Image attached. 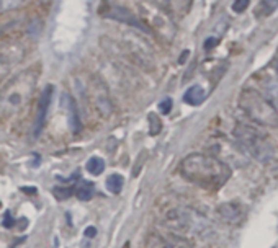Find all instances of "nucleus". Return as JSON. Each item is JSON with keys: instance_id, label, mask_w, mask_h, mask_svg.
Returning a JSON list of instances; mask_svg holds the SVG:
<instances>
[{"instance_id": "obj_1", "label": "nucleus", "mask_w": 278, "mask_h": 248, "mask_svg": "<svg viewBox=\"0 0 278 248\" xmlns=\"http://www.w3.org/2000/svg\"><path fill=\"white\" fill-rule=\"evenodd\" d=\"M183 178L206 190H219L228 183L233 170L221 158L208 153H190L182 160Z\"/></svg>"}, {"instance_id": "obj_2", "label": "nucleus", "mask_w": 278, "mask_h": 248, "mask_svg": "<svg viewBox=\"0 0 278 248\" xmlns=\"http://www.w3.org/2000/svg\"><path fill=\"white\" fill-rule=\"evenodd\" d=\"M239 106L254 124L277 128L278 126V110L275 105L254 88H246L239 95Z\"/></svg>"}, {"instance_id": "obj_3", "label": "nucleus", "mask_w": 278, "mask_h": 248, "mask_svg": "<svg viewBox=\"0 0 278 248\" xmlns=\"http://www.w3.org/2000/svg\"><path fill=\"white\" fill-rule=\"evenodd\" d=\"M144 248H195L192 242L187 238L178 237L175 233L172 235H161V233H150L146 238Z\"/></svg>"}, {"instance_id": "obj_4", "label": "nucleus", "mask_w": 278, "mask_h": 248, "mask_svg": "<svg viewBox=\"0 0 278 248\" xmlns=\"http://www.w3.org/2000/svg\"><path fill=\"white\" fill-rule=\"evenodd\" d=\"M100 13L103 17L111 18V20L126 23V25L139 28V30H146V25H143L141 20H138V18H136L129 10H126L125 7H108L107 10H102Z\"/></svg>"}, {"instance_id": "obj_5", "label": "nucleus", "mask_w": 278, "mask_h": 248, "mask_svg": "<svg viewBox=\"0 0 278 248\" xmlns=\"http://www.w3.org/2000/svg\"><path fill=\"white\" fill-rule=\"evenodd\" d=\"M54 95V88L53 85H46L43 93H41L40 103H38V116H36V126H35V135L40 134V131L43 129L44 121H46V114H48L49 105H51V98Z\"/></svg>"}, {"instance_id": "obj_6", "label": "nucleus", "mask_w": 278, "mask_h": 248, "mask_svg": "<svg viewBox=\"0 0 278 248\" xmlns=\"http://www.w3.org/2000/svg\"><path fill=\"white\" fill-rule=\"evenodd\" d=\"M221 219L228 224H239L244 217V210L237 203H224L218 208Z\"/></svg>"}, {"instance_id": "obj_7", "label": "nucleus", "mask_w": 278, "mask_h": 248, "mask_svg": "<svg viewBox=\"0 0 278 248\" xmlns=\"http://www.w3.org/2000/svg\"><path fill=\"white\" fill-rule=\"evenodd\" d=\"M278 8V0H258L256 10H254V17L257 20H263V18L273 15Z\"/></svg>"}, {"instance_id": "obj_8", "label": "nucleus", "mask_w": 278, "mask_h": 248, "mask_svg": "<svg viewBox=\"0 0 278 248\" xmlns=\"http://www.w3.org/2000/svg\"><path fill=\"white\" fill-rule=\"evenodd\" d=\"M205 98H206L205 88L201 85H193L185 92V95H183V101H185L187 105L198 106V105H201V103L205 101Z\"/></svg>"}, {"instance_id": "obj_9", "label": "nucleus", "mask_w": 278, "mask_h": 248, "mask_svg": "<svg viewBox=\"0 0 278 248\" xmlns=\"http://www.w3.org/2000/svg\"><path fill=\"white\" fill-rule=\"evenodd\" d=\"M64 100L67 101V106H69L70 128H72L74 133H79V129H81V123H79V113H77V108H75V103H74V100L69 95H64Z\"/></svg>"}, {"instance_id": "obj_10", "label": "nucleus", "mask_w": 278, "mask_h": 248, "mask_svg": "<svg viewBox=\"0 0 278 248\" xmlns=\"http://www.w3.org/2000/svg\"><path fill=\"white\" fill-rule=\"evenodd\" d=\"M74 191L81 201H88V199H92V196H93V185L90 181L82 180L81 183L77 185V188H74Z\"/></svg>"}, {"instance_id": "obj_11", "label": "nucleus", "mask_w": 278, "mask_h": 248, "mask_svg": "<svg viewBox=\"0 0 278 248\" xmlns=\"http://www.w3.org/2000/svg\"><path fill=\"white\" fill-rule=\"evenodd\" d=\"M87 170L90 175H102L103 170H105V162H103V158L100 157H92L88 158L87 162Z\"/></svg>"}, {"instance_id": "obj_12", "label": "nucleus", "mask_w": 278, "mask_h": 248, "mask_svg": "<svg viewBox=\"0 0 278 248\" xmlns=\"http://www.w3.org/2000/svg\"><path fill=\"white\" fill-rule=\"evenodd\" d=\"M123 185H125V180H123V176L121 175H110L107 178V188L111 191L113 194H118L121 191V188H123Z\"/></svg>"}, {"instance_id": "obj_13", "label": "nucleus", "mask_w": 278, "mask_h": 248, "mask_svg": "<svg viewBox=\"0 0 278 248\" xmlns=\"http://www.w3.org/2000/svg\"><path fill=\"white\" fill-rule=\"evenodd\" d=\"M149 121H150V129H149L150 135H157L162 129V121L159 119V116L155 113L149 114Z\"/></svg>"}, {"instance_id": "obj_14", "label": "nucleus", "mask_w": 278, "mask_h": 248, "mask_svg": "<svg viewBox=\"0 0 278 248\" xmlns=\"http://www.w3.org/2000/svg\"><path fill=\"white\" fill-rule=\"evenodd\" d=\"M53 194H54L59 201L67 199V198H70V196L74 194V188H72V186H69V188H54V190H53Z\"/></svg>"}, {"instance_id": "obj_15", "label": "nucleus", "mask_w": 278, "mask_h": 248, "mask_svg": "<svg viewBox=\"0 0 278 248\" xmlns=\"http://www.w3.org/2000/svg\"><path fill=\"white\" fill-rule=\"evenodd\" d=\"M251 5V0H234L233 3V10L235 13H244L247 10V7Z\"/></svg>"}, {"instance_id": "obj_16", "label": "nucleus", "mask_w": 278, "mask_h": 248, "mask_svg": "<svg viewBox=\"0 0 278 248\" xmlns=\"http://www.w3.org/2000/svg\"><path fill=\"white\" fill-rule=\"evenodd\" d=\"M159 110H161L164 114L171 113L172 111V100L171 98H166V100H162L161 103H159Z\"/></svg>"}, {"instance_id": "obj_17", "label": "nucleus", "mask_w": 278, "mask_h": 248, "mask_svg": "<svg viewBox=\"0 0 278 248\" xmlns=\"http://www.w3.org/2000/svg\"><path fill=\"white\" fill-rule=\"evenodd\" d=\"M8 72V60L0 54V78H3Z\"/></svg>"}, {"instance_id": "obj_18", "label": "nucleus", "mask_w": 278, "mask_h": 248, "mask_svg": "<svg viewBox=\"0 0 278 248\" xmlns=\"http://www.w3.org/2000/svg\"><path fill=\"white\" fill-rule=\"evenodd\" d=\"M2 226L5 227V229H12L13 226H15V221H13V217H12V214L8 212H5V216H3V222H2Z\"/></svg>"}, {"instance_id": "obj_19", "label": "nucleus", "mask_w": 278, "mask_h": 248, "mask_svg": "<svg viewBox=\"0 0 278 248\" xmlns=\"http://www.w3.org/2000/svg\"><path fill=\"white\" fill-rule=\"evenodd\" d=\"M214 44H218V39H216V38H210V39H206V43H205V49H206V51L213 49V48H214Z\"/></svg>"}, {"instance_id": "obj_20", "label": "nucleus", "mask_w": 278, "mask_h": 248, "mask_svg": "<svg viewBox=\"0 0 278 248\" xmlns=\"http://www.w3.org/2000/svg\"><path fill=\"white\" fill-rule=\"evenodd\" d=\"M95 235H97V229L95 227H87L86 229V237L92 238V237H95Z\"/></svg>"}, {"instance_id": "obj_21", "label": "nucleus", "mask_w": 278, "mask_h": 248, "mask_svg": "<svg viewBox=\"0 0 278 248\" xmlns=\"http://www.w3.org/2000/svg\"><path fill=\"white\" fill-rule=\"evenodd\" d=\"M25 193H31V194H35L36 193V188H21Z\"/></svg>"}, {"instance_id": "obj_22", "label": "nucleus", "mask_w": 278, "mask_h": 248, "mask_svg": "<svg viewBox=\"0 0 278 248\" xmlns=\"http://www.w3.org/2000/svg\"><path fill=\"white\" fill-rule=\"evenodd\" d=\"M25 226H26V219H21V221L18 222V227H20V229H23Z\"/></svg>"}, {"instance_id": "obj_23", "label": "nucleus", "mask_w": 278, "mask_h": 248, "mask_svg": "<svg viewBox=\"0 0 278 248\" xmlns=\"http://www.w3.org/2000/svg\"><path fill=\"white\" fill-rule=\"evenodd\" d=\"M277 69H278V60H277Z\"/></svg>"}]
</instances>
